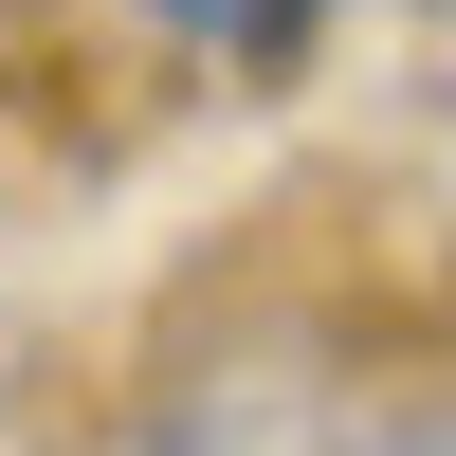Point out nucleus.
<instances>
[{
  "mask_svg": "<svg viewBox=\"0 0 456 456\" xmlns=\"http://www.w3.org/2000/svg\"><path fill=\"white\" fill-rule=\"evenodd\" d=\"M384 456H456V438H384Z\"/></svg>",
  "mask_w": 456,
  "mask_h": 456,
  "instance_id": "2",
  "label": "nucleus"
},
{
  "mask_svg": "<svg viewBox=\"0 0 456 456\" xmlns=\"http://www.w3.org/2000/svg\"><path fill=\"white\" fill-rule=\"evenodd\" d=\"M146 19H165V37H219V55H274L311 0H146Z\"/></svg>",
  "mask_w": 456,
  "mask_h": 456,
  "instance_id": "1",
  "label": "nucleus"
}]
</instances>
